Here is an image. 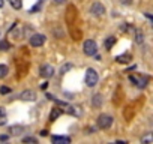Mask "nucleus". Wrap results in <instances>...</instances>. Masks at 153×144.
<instances>
[{
  "label": "nucleus",
  "instance_id": "f257e3e1",
  "mask_svg": "<svg viewBox=\"0 0 153 144\" xmlns=\"http://www.w3.org/2000/svg\"><path fill=\"white\" fill-rule=\"evenodd\" d=\"M99 81V77H98V72L93 69V68H89L87 72H86V84L87 87H95Z\"/></svg>",
  "mask_w": 153,
  "mask_h": 144
},
{
  "label": "nucleus",
  "instance_id": "f03ea898",
  "mask_svg": "<svg viewBox=\"0 0 153 144\" xmlns=\"http://www.w3.org/2000/svg\"><path fill=\"white\" fill-rule=\"evenodd\" d=\"M83 51L86 56H95L98 53V45L93 39H87L84 44H83Z\"/></svg>",
  "mask_w": 153,
  "mask_h": 144
},
{
  "label": "nucleus",
  "instance_id": "7ed1b4c3",
  "mask_svg": "<svg viewBox=\"0 0 153 144\" xmlns=\"http://www.w3.org/2000/svg\"><path fill=\"white\" fill-rule=\"evenodd\" d=\"M98 123V128L99 129H108L111 125H113V117L110 114H101L96 120Z\"/></svg>",
  "mask_w": 153,
  "mask_h": 144
},
{
  "label": "nucleus",
  "instance_id": "20e7f679",
  "mask_svg": "<svg viewBox=\"0 0 153 144\" xmlns=\"http://www.w3.org/2000/svg\"><path fill=\"white\" fill-rule=\"evenodd\" d=\"M76 18H78V12H76L75 6H74V5H69V8H68V11H66V21H68V24H69L71 27H75Z\"/></svg>",
  "mask_w": 153,
  "mask_h": 144
},
{
  "label": "nucleus",
  "instance_id": "39448f33",
  "mask_svg": "<svg viewBox=\"0 0 153 144\" xmlns=\"http://www.w3.org/2000/svg\"><path fill=\"white\" fill-rule=\"evenodd\" d=\"M39 71H41V77H44L45 80H48V78H51L54 75V68L51 65H48V63L42 65Z\"/></svg>",
  "mask_w": 153,
  "mask_h": 144
},
{
  "label": "nucleus",
  "instance_id": "423d86ee",
  "mask_svg": "<svg viewBox=\"0 0 153 144\" xmlns=\"http://www.w3.org/2000/svg\"><path fill=\"white\" fill-rule=\"evenodd\" d=\"M90 14L95 15V17H101V15L105 14V6L102 3H99V2H95L92 5V8H90Z\"/></svg>",
  "mask_w": 153,
  "mask_h": 144
},
{
  "label": "nucleus",
  "instance_id": "0eeeda50",
  "mask_svg": "<svg viewBox=\"0 0 153 144\" xmlns=\"http://www.w3.org/2000/svg\"><path fill=\"white\" fill-rule=\"evenodd\" d=\"M29 42H30L32 47H42L44 42H45V36L41 35V33H35V35H32V38H30Z\"/></svg>",
  "mask_w": 153,
  "mask_h": 144
},
{
  "label": "nucleus",
  "instance_id": "6e6552de",
  "mask_svg": "<svg viewBox=\"0 0 153 144\" xmlns=\"http://www.w3.org/2000/svg\"><path fill=\"white\" fill-rule=\"evenodd\" d=\"M20 99L21 101H35L36 99V93L33 90H24L20 93Z\"/></svg>",
  "mask_w": 153,
  "mask_h": 144
},
{
  "label": "nucleus",
  "instance_id": "1a4fd4ad",
  "mask_svg": "<svg viewBox=\"0 0 153 144\" xmlns=\"http://www.w3.org/2000/svg\"><path fill=\"white\" fill-rule=\"evenodd\" d=\"M51 143H53V144H69V143H71V138H69V137L54 135V137H51Z\"/></svg>",
  "mask_w": 153,
  "mask_h": 144
},
{
  "label": "nucleus",
  "instance_id": "9d476101",
  "mask_svg": "<svg viewBox=\"0 0 153 144\" xmlns=\"http://www.w3.org/2000/svg\"><path fill=\"white\" fill-rule=\"evenodd\" d=\"M23 131H24L23 126H20V125H14V126H9V129H8V135H20Z\"/></svg>",
  "mask_w": 153,
  "mask_h": 144
},
{
  "label": "nucleus",
  "instance_id": "9b49d317",
  "mask_svg": "<svg viewBox=\"0 0 153 144\" xmlns=\"http://www.w3.org/2000/svg\"><path fill=\"white\" fill-rule=\"evenodd\" d=\"M129 80H131L137 87H144V86H146V81H147L146 78H138V77H134V75H131Z\"/></svg>",
  "mask_w": 153,
  "mask_h": 144
},
{
  "label": "nucleus",
  "instance_id": "f8f14e48",
  "mask_svg": "<svg viewBox=\"0 0 153 144\" xmlns=\"http://www.w3.org/2000/svg\"><path fill=\"white\" fill-rule=\"evenodd\" d=\"M6 120H8V114H6V110L3 107H0V126L6 125Z\"/></svg>",
  "mask_w": 153,
  "mask_h": 144
},
{
  "label": "nucleus",
  "instance_id": "ddd939ff",
  "mask_svg": "<svg viewBox=\"0 0 153 144\" xmlns=\"http://www.w3.org/2000/svg\"><path fill=\"white\" fill-rule=\"evenodd\" d=\"M116 44V38L114 36H108L105 41H104V47L107 48V50H111V47Z\"/></svg>",
  "mask_w": 153,
  "mask_h": 144
},
{
  "label": "nucleus",
  "instance_id": "4468645a",
  "mask_svg": "<svg viewBox=\"0 0 153 144\" xmlns=\"http://www.w3.org/2000/svg\"><path fill=\"white\" fill-rule=\"evenodd\" d=\"M92 104H93V107L95 108H101V105H102V96L98 93V95H95L93 96V99H92Z\"/></svg>",
  "mask_w": 153,
  "mask_h": 144
},
{
  "label": "nucleus",
  "instance_id": "2eb2a0df",
  "mask_svg": "<svg viewBox=\"0 0 153 144\" xmlns=\"http://www.w3.org/2000/svg\"><path fill=\"white\" fill-rule=\"evenodd\" d=\"M62 116V110L60 108H53V111H51V114H50V122H54L57 117H60Z\"/></svg>",
  "mask_w": 153,
  "mask_h": 144
},
{
  "label": "nucleus",
  "instance_id": "dca6fc26",
  "mask_svg": "<svg viewBox=\"0 0 153 144\" xmlns=\"http://www.w3.org/2000/svg\"><path fill=\"white\" fill-rule=\"evenodd\" d=\"M131 54H122V56H117L116 57V60L119 62V63H128V62H131Z\"/></svg>",
  "mask_w": 153,
  "mask_h": 144
},
{
  "label": "nucleus",
  "instance_id": "f3484780",
  "mask_svg": "<svg viewBox=\"0 0 153 144\" xmlns=\"http://www.w3.org/2000/svg\"><path fill=\"white\" fill-rule=\"evenodd\" d=\"M9 3L14 9H21L23 6V0H9Z\"/></svg>",
  "mask_w": 153,
  "mask_h": 144
},
{
  "label": "nucleus",
  "instance_id": "a211bd4d",
  "mask_svg": "<svg viewBox=\"0 0 153 144\" xmlns=\"http://www.w3.org/2000/svg\"><path fill=\"white\" fill-rule=\"evenodd\" d=\"M8 72H9V69L6 65H0V78H5L8 75Z\"/></svg>",
  "mask_w": 153,
  "mask_h": 144
},
{
  "label": "nucleus",
  "instance_id": "6ab92c4d",
  "mask_svg": "<svg viewBox=\"0 0 153 144\" xmlns=\"http://www.w3.org/2000/svg\"><path fill=\"white\" fill-rule=\"evenodd\" d=\"M135 39H137L138 44H141V42L144 41V35H143L141 30H135Z\"/></svg>",
  "mask_w": 153,
  "mask_h": 144
},
{
  "label": "nucleus",
  "instance_id": "aec40b11",
  "mask_svg": "<svg viewBox=\"0 0 153 144\" xmlns=\"http://www.w3.org/2000/svg\"><path fill=\"white\" fill-rule=\"evenodd\" d=\"M9 48H11V45H9V42H8V41H2V42H0V50H2V51L9 50Z\"/></svg>",
  "mask_w": 153,
  "mask_h": 144
},
{
  "label": "nucleus",
  "instance_id": "412c9836",
  "mask_svg": "<svg viewBox=\"0 0 153 144\" xmlns=\"http://www.w3.org/2000/svg\"><path fill=\"white\" fill-rule=\"evenodd\" d=\"M23 143H33V144H38V138H35V137H26V138L23 140Z\"/></svg>",
  "mask_w": 153,
  "mask_h": 144
},
{
  "label": "nucleus",
  "instance_id": "4be33fe9",
  "mask_svg": "<svg viewBox=\"0 0 153 144\" xmlns=\"http://www.w3.org/2000/svg\"><path fill=\"white\" fill-rule=\"evenodd\" d=\"M71 68H72V65H71V63L63 65V66H62V69H60V74H66V71H69Z\"/></svg>",
  "mask_w": 153,
  "mask_h": 144
},
{
  "label": "nucleus",
  "instance_id": "5701e85b",
  "mask_svg": "<svg viewBox=\"0 0 153 144\" xmlns=\"http://www.w3.org/2000/svg\"><path fill=\"white\" fill-rule=\"evenodd\" d=\"M0 93H2V95H8V93H11V89L3 86V87H0Z\"/></svg>",
  "mask_w": 153,
  "mask_h": 144
},
{
  "label": "nucleus",
  "instance_id": "b1692460",
  "mask_svg": "<svg viewBox=\"0 0 153 144\" xmlns=\"http://www.w3.org/2000/svg\"><path fill=\"white\" fill-rule=\"evenodd\" d=\"M120 3L125 6H129V5H132V0H120Z\"/></svg>",
  "mask_w": 153,
  "mask_h": 144
},
{
  "label": "nucleus",
  "instance_id": "393cba45",
  "mask_svg": "<svg viewBox=\"0 0 153 144\" xmlns=\"http://www.w3.org/2000/svg\"><path fill=\"white\" fill-rule=\"evenodd\" d=\"M9 138V135H0V141H6Z\"/></svg>",
  "mask_w": 153,
  "mask_h": 144
},
{
  "label": "nucleus",
  "instance_id": "a878e982",
  "mask_svg": "<svg viewBox=\"0 0 153 144\" xmlns=\"http://www.w3.org/2000/svg\"><path fill=\"white\" fill-rule=\"evenodd\" d=\"M47 87H48V83L45 81V83H44V84L41 86V89H42V90H47Z\"/></svg>",
  "mask_w": 153,
  "mask_h": 144
},
{
  "label": "nucleus",
  "instance_id": "bb28decb",
  "mask_svg": "<svg viewBox=\"0 0 153 144\" xmlns=\"http://www.w3.org/2000/svg\"><path fill=\"white\" fill-rule=\"evenodd\" d=\"M41 135H42V137H45V135H48V131H47V129H44V131H41Z\"/></svg>",
  "mask_w": 153,
  "mask_h": 144
},
{
  "label": "nucleus",
  "instance_id": "cd10ccee",
  "mask_svg": "<svg viewBox=\"0 0 153 144\" xmlns=\"http://www.w3.org/2000/svg\"><path fill=\"white\" fill-rule=\"evenodd\" d=\"M54 2H56L57 5H62V3H65V2H66V0H54Z\"/></svg>",
  "mask_w": 153,
  "mask_h": 144
},
{
  "label": "nucleus",
  "instance_id": "c85d7f7f",
  "mask_svg": "<svg viewBox=\"0 0 153 144\" xmlns=\"http://www.w3.org/2000/svg\"><path fill=\"white\" fill-rule=\"evenodd\" d=\"M3 5H5V0H0V8H2Z\"/></svg>",
  "mask_w": 153,
  "mask_h": 144
},
{
  "label": "nucleus",
  "instance_id": "c756f323",
  "mask_svg": "<svg viewBox=\"0 0 153 144\" xmlns=\"http://www.w3.org/2000/svg\"><path fill=\"white\" fill-rule=\"evenodd\" d=\"M44 2H45V0H39V3H41V5H42V3H44Z\"/></svg>",
  "mask_w": 153,
  "mask_h": 144
}]
</instances>
